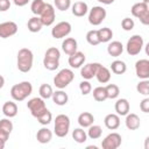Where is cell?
I'll return each mask as SVG.
<instances>
[{
  "label": "cell",
  "instance_id": "obj_15",
  "mask_svg": "<svg viewBox=\"0 0 149 149\" xmlns=\"http://www.w3.org/2000/svg\"><path fill=\"white\" fill-rule=\"evenodd\" d=\"M100 65H101V64H100V63H97V62L85 64V65L80 69V76H81L84 79H86V80L92 79L93 77H95L97 70L99 69Z\"/></svg>",
  "mask_w": 149,
  "mask_h": 149
},
{
  "label": "cell",
  "instance_id": "obj_50",
  "mask_svg": "<svg viewBox=\"0 0 149 149\" xmlns=\"http://www.w3.org/2000/svg\"><path fill=\"white\" fill-rule=\"evenodd\" d=\"M5 144H6V142L0 141V149H3V148H5Z\"/></svg>",
  "mask_w": 149,
  "mask_h": 149
},
{
  "label": "cell",
  "instance_id": "obj_21",
  "mask_svg": "<svg viewBox=\"0 0 149 149\" xmlns=\"http://www.w3.org/2000/svg\"><path fill=\"white\" fill-rule=\"evenodd\" d=\"M71 12H72V14H73L74 16L81 17V16H84V15L87 14V12H88V6H87V3L84 2V1H76V2L71 6Z\"/></svg>",
  "mask_w": 149,
  "mask_h": 149
},
{
  "label": "cell",
  "instance_id": "obj_20",
  "mask_svg": "<svg viewBox=\"0 0 149 149\" xmlns=\"http://www.w3.org/2000/svg\"><path fill=\"white\" fill-rule=\"evenodd\" d=\"M115 112L119 116H125L126 114L129 113V109H130V105H129V101L125 98H121V99H118L116 102H115Z\"/></svg>",
  "mask_w": 149,
  "mask_h": 149
},
{
  "label": "cell",
  "instance_id": "obj_11",
  "mask_svg": "<svg viewBox=\"0 0 149 149\" xmlns=\"http://www.w3.org/2000/svg\"><path fill=\"white\" fill-rule=\"evenodd\" d=\"M122 142V137L119 133H111L108 134L101 142V147L102 149H118L121 146Z\"/></svg>",
  "mask_w": 149,
  "mask_h": 149
},
{
  "label": "cell",
  "instance_id": "obj_33",
  "mask_svg": "<svg viewBox=\"0 0 149 149\" xmlns=\"http://www.w3.org/2000/svg\"><path fill=\"white\" fill-rule=\"evenodd\" d=\"M93 98L98 102H102L107 99V93L105 86H98L93 90Z\"/></svg>",
  "mask_w": 149,
  "mask_h": 149
},
{
  "label": "cell",
  "instance_id": "obj_36",
  "mask_svg": "<svg viewBox=\"0 0 149 149\" xmlns=\"http://www.w3.org/2000/svg\"><path fill=\"white\" fill-rule=\"evenodd\" d=\"M44 6H45V2H44L43 0H33V2H31V5H30L31 13L35 14L36 16H40V14L42 13Z\"/></svg>",
  "mask_w": 149,
  "mask_h": 149
},
{
  "label": "cell",
  "instance_id": "obj_3",
  "mask_svg": "<svg viewBox=\"0 0 149 149\" xmlns=\"http://www.w3.org/2000/svg\"><path fill=\"white\" fill-rule=\"evenodd\" d=\"M59 58H61V51L57 48L51 47L47 49L44 54V58H43L44 68L49 71H55L59 66Z\"/></svg>",
  "mask_w": 149,
  "mask_h": 149
},
{
  "label": "cell",
  "instance_id": "obj_43",
  "mask_svg": "<svg viewBox=\"0 0 149 149\" xmlns=\"http://www.w3.org/2000/svg\"><path fill=\"white\" fill-rule=\"evenodd\" d=\"M0 128L1 129H3V130H6L7 133H12V130H13V123H12V121L9 120V118H6V119H1L0 120Z\"/></svg>",
  "mask_w": 149,
  "mask_h": 149
},
{
  "label": "cell",
  "instance_id": "obj_6",
  "mask_svg": "<svg viewBox=\"0 0 149 149\" xmlns=\"http://www.w3.org/2000/svg\"><path fill=\"white\" fill-rule=\"evenodd\" d=\"M74 79V73L71 69H62L54 77V85L61 90L65 88Z\"/></svg>",
  "mask_w": 149,
  "mask_h": 149
},
{
  "label": "cell",
  "instance_id": "obj_34",
  "mask_svg": "<svg viewBox=\"0 0 149 149\" xmlns=\"http://www.w3.org/2000/svg\"><path fill=\"white\" fill-rule=\"evenodd\" d=\"M38 93H40V97L45 100V99H50L52 97L54 91H52V87L49 84H42L38 88Z\"/></svg>",
  "mask_w": 149,
  "mask_h": 149
},
{
  "label": "cell",
  "instance_id": "obj_8",
  "mask_svg": "<svg viewBox=\"0 0 149 149\" xmlns=\"http://www.w3.org/2000/svg\"><path fill=\"white\" fill-rule=\"evenodd\" d=\"M27 107L30 111V114L34 118H38L47 108L44 99H42L41 97H36V98H31L30 100H28L27 102Z\"/></svg>",
  "mask_w": 149,
  "mask_h": 149
},
{
  "label": "cell",
  "instance_id": "obj_22",
  "mask_svg": "<svg viewBox=\"0 0 149 149\" xmlns=\"http://www.w3.org/2000/svg\"><path fill=\"white\" fill-rule=\"evenodd\" d=\"M52 139V132L47 128V127H42L41 129L37 130L36 133V140L41 143V144H47L51 141Z\"/></svg>",
  "mask_w": 149,
  "mask_h": 149
},
{
  "label": "cell",
  "instance_id": "obj_1",
  "mask_svg": "<svg viewBox=\"0 0 149 149\" xmlns=\"http://www.w3.org/2000/svg\"><path fill=\"white\" fill-rule=\"evenodd\" d=\"M33 63H34V54L30 49L28 48H22L19 50L17 52V57H16V65L17 69L23 72L27 73L31 70L33 68Z\"/></svg>",
  "mask_w": 149,
  "mask_h": 149
},
{
  "label": "cell",
  "instance_id": "obj_16",
  "mask_svg": "<svg viewBox=\"0 0 149 149\" xmlns=\"http://www.w3.org/2000/svg\"><path fill=\"white\" fill-rule=\"evenodd\" d=\"M85 61H86L85 54L81 52V51H78V50H77L74 54L70 55V56H69V59H68L69 65H70L72 69H78V68H80V66L85 63Z\"/></svg>",
  "mask_w": 149,
  "mask_h": 149
},
{
  "label": "cell",
  "instance_id": "obj_5",
  "mask_svg": "<svg viewBox=\"0 0 149 149\" xmlns=\"http://www.w3.org/2000/svg\"><path fill=\"white\" fill-rule=\"evenodd\" d=\"M69 130H70V118L65 114H58L55 119V125H54V132L56 136L64 137L68 135Z\"/></svg>",
  "mask_w": 149,
  "mask_h": 149
},
{
  "label": "cell",
  "instance_id": "obj_28",
  "mask_svg": "<svg viewBox=\"0 0 149 149\" xmlns=\"http://www.w3.org/2000/svg\"><path fill=\"white\" fill-rule=\"evenodd\" d=\"M27 27H28V30L30 33H38L42 29V27H43L40 16H33V17H30L28 20Z\"/></svg>",
  "mask_w": 149,
  "mask_h": 149
},
{
  "label": "cell",
  "instance_id": "obj_13",
  "mask_svg": "<svg viewBox=\"0 0 149 149\" xmlns=\"http://www.w3.org/2000/svg\"><path fill=\"white\" fill-rule=\"evenodd\" d=\"M17 24L14 21H6L0 23V37L1 38H8L10 36H14L17 33Z\"/></svg>",
  "mask_w": 149,
  "mask_h": 149
},
{
  "label": "cell",
  "instance_id": "obj_40",
  "mask_svg": "<svg viewBox=\"0 0 149 149\" xmlns=\"http://www.w3.org/2000/svg\"><path fill=\"white\" fill-rule=\"evenodd\" d=\"M54 3L61 12H65L71 7V0H54Z\"/></svg>",
  "mask_w": 149,
  "mask_h": 149
},
{
  "label": "cell",
  "instance_id": "obj_10",
  "mask_svg": "<svg viewBox=\"0 0 149 149\" xmlns=\"http://www.w3.org/2000/svg\"><path fill=\"white\" fill-rule=\"evenodd\" d=\"M72 30V27H71V23L68 22V21H61L58 22L57 24L54 26V28L51 29V36L56 40H59V38H64L66 37Z\"/></svg>",
  "mask_w": 149,
  "mask_h": 149
},
{
  "label": "cell",
  "instance_id": "obj_41",
  "mask_svg": "<svg viewBox=\"0 0 149 149\" xmlns=\"http://www.w3.org/2000/svg\"><path fill=\"white\" fill-rule=\"evenodd\" d=\"M79 90H80V92H81L83 95H87L92 91V85H91V83L88 80L84 79L83 81L79 83Z\"/></svg>",
  "mask_w": 149,
  "mask_h": 149
},
{
  "label": "cell",
  "instance_id": "obj_17",
  "mask_svg": "<svg viewBox=\"0 0 149 149\" xmlns=\"http://www.w3.org/2000/svg\"><path fill=\"white\" fill-rule=\"evenodd\" d=\"M125 116H126L125 123H126V127L129 130H136V129L140 128L141 120H140V116L137 114H135V113H128Z\"/></svg>",
  "mask_w": 149,
  "mask_h": 149
},
{
  "label": "cell",
  "instance_id": "obj_32",
  "mask_svg": "<svg viewBox=\"0 0 149 149\" xmlns=\"http://www.w3.org/2000/svg\"><path fill=\"white\" fill-rule=\"evenodd\" d=\"M72 139L77 142V143H84L87 140V134L84 130V128H74L72 132Z\"/></svg>",
  "mask_w": 149,
  "mask_h": 149
},
{
  "label": "cell",
  "instance_id": "obj_25",
  "mask_svg": "<svg viewBox=\"0 0 149 149\" xmlns=\"http://www.w3.org/2000/svg\"><path fill=\"white\" fill-rule=\"evenodd\" d=\"M95 78L98 79L99 83L101 84H106L111 79V70L106 66H102L100 65L99 69L97 70V73H95Z\"/></svg>",
  "mask_w": 149,
  "mask_h": 149
},
{
  "label": "cell",
  "instance_id": "obj_35",
  "mask_svg": "<svg viewBox=\"0 0 149 149\" xmlns=\"http://www.w3.org/2000/svg\"><path fill=\"white\" fill-rule=\"evenodd\" d=\"M105 88L107 93V99H116L120 94V88L115 84H108L107 86H105Z\"/></svg>",
  "mask_w": 149,
  "mask_h": 149
},
{
  "label": "cell",
  "instance_id": "obj_19",
  "mask_svg": "<svg viewBox=\"0 0 149 149\" xmlns=\"http://www.w3.org/2000/svg\"><path fill=\"white\" fill-rule=\"evenodd\" d=\"M104 123L106 126L107 129L109 130H115L120 127V116L118 114H114V113H111V114H107L104 119Z\"/></svg>",
  "mask_w": 149,
  "mask_h": 149
},
{
  "label": "cell",
  "instance_id": "obj_46",
  "mask_svg": "<svg viewBox=\"0 0 149 149\" xmlns=\"http://www.w3.org/2000/svg\"><path fill=\"white\" fill-rule=\"evenodd\" d=\"M9 135H10L9 133H7L6 130H3V129H1V128H0V141L7 142V140H8Z\"/></svg>",
  "mask_w": 149,
  "mask_h": 149
},
{
  "label": "cell",
  "instance_id": "obj_9",
  "mask_svg": "<svg viewBox=\"0 0 149 149\" xmlns=\"http://www.w3.org/2000/svg\"><path fill=\"white\" fill-rule=\"evenodd\" d=\"M106 9L102 6H94L88 12V22L92 26H99L106 19Z\"/></svg>",
  "mask_w": 149,
  "mask_h": 149
},
{
  "label": "cell",
  "instance_id": "obj_48",
  "mask_svg": "<svg viewBox=\"0 0 149 149\" xmlns=\"http://www.w3.org/2000/svg\"><path fill=\"white\" fill-rule=\"evenodd\" d=\"M97 1H99V2L102 3V5H111V3H113L115 0H97Z\"/></svg>",
  "mask_w": 149,
  "mask_h": 149
},
{
  "label": "cell",
  "instance_id": "obj_18",
  "mask_svg": "<svg viewBox=\"0 0 149 149\" xmlns=\"http://www.w3.org/2000/svg\"><path fill=\"white\" fill-rule=\"evenodd\" d=\"M77 49H78V43L73 37H68L62 42V50L68 56L74 54L77 51Z\"/></svg>",
  "mask_w": 149,
  "mask_h": 149
},
{
  "label": "cell",
  "instance_id": "obj_39",
  "mask_svg": "<svg viewBox=\"0 0 149 149\" xmlns=\"http://www.w3.org/2000/svg\"><path fill=\"white\" fill-rule=\"evenodd\" d=\"M37 119V121L41 123V125H43V126H47V125H49L51 121H52V114H51V112L49 111V109H45L38 118H36Z\"/></svg>",
  "mask_w": 149,
  "mask_h": 149
},
{
  "label": "cell",
  "instance_id": "obj_4",
  "mask_svg": "<svg viewBox=\"0 0 149 149\" xmlns=\"http://www.w3.org/2000/svg\"><path fill=\"white\" fill-rule=\"evenodd\" d=\"M132 15L140 20V22L144 26L149 24V5L147 2H136L130 8Z\"/></svg>",
  "mask_w": 149,
  "mask_h": 149
},
{
  "label": "cell",
  "instance_id": "obj_29",
  "mask_svg": "<svg viewBox=\"0 0 149 149\" xmlns=\"http://www.w3.org/2000/svg\"><path fill=\"white\" fill-rule=\"evenodd\" d=\"M98 37H99V41L100 43H106V42H109L113 37V31L111 28L108 27H104V28H100L98 30Z\"/></svg>",
  "mask_w": 149,
  "mask_h": 149
},
{
  "label": "cell",
  "instance_id": "obj_49",
  "mask_svg": "<svg viewBox=\"0 0 149 149\" xmlns=\"http://www.w3.org/2000/svg\"><path fill=\"white\" fill-rule=\"evenodd\" d=\"M3 85H5V78L0 74V90L3 87Z\"/></svg>",
  "mask_w": 149,
  "mask_h": 149
},
{
  "label": "cell",
  "instance_id": "obj_2",
  "mask_svg": "<svg viewBox=\"0 0 149 149\" xmlns=\"http://www.w3.org/2000/svg\"><path fill=\"white\" fill-rule=\"evenodd\" d=\"M33 92V85L30 81H21L19 84H15L10 88V95L15 101H23L27 99Z\"/></svg>",
  "mask_w": 149,
  "mask_h": 149
},
{
  "label": "cell",
  "instance_id": "obj_47",
  "mask_svg": "<svg viewBox=\"0 0 149 149\" xmlns=\"http://www.w3.org/2000/svg\"><path fill=\"white\" fill-rule=\"evenodd\" d=\"M13 2L17 7H23V6H26L29 2V0H13Z\"/></svg>",
  "mask_w": 149,
  "mask_h": 149
},
{
  "label": "cell",
  "instance_id": "obj_14",
  "mask_svg": "<svg viewBox=\"0 0 149 149\" xmlns=\"http://www.w3.org/2000/svg\"><path fill=\"white\" fill-rule=\"evenodd\" d=\"M135 72L140 79H148L149 78V61L146 58L139 59L135 63Z\"/></svg>",
  "mask_w": 149,
  "mask_h": 149
},
{
  "label": "cell",
  "instance_id": "obj_12",
  "mask_svg": "<svg viewBox=\"0 0 149 149\" xmlns=\"http://www.w3.org/2000/svg\"><path fill=\"white\" fill-rule=\"evenodd\" d=\"M40 19H41V22L43 26H51L54 22H55V19H56V13H55V8L51 3H45L42 13L40 14Z\"/></svg>",
  "mask_w": 149,
  "mask_h": 149
},
{
  "label": "cell",
  "instance_id": "obj_37",
  "mask_svg": "<svg viewBox=\"0 0 149 149\" xmlns=\"http://www.w3.org/2000/svg\"><path fill=\"white\" fill-rule=\"evenodd\" d=\"M86 41L91 45H98L100 43L99 37H98V30H95V29L88 30L86 34Z\"/></svg>",
  "mask_w": 149,
  "mask_h": 149
},
{
  "label": "cell",
  "instance_id": "obj_44",
  "mask_svg": "<svg viewBox=\"0 0 149 149\" xmlns=\"http://www.w3.org/2000/svg\"><path fill=\"white\" fill-rule=\"evenodd\" d=\"M140 109L143 113H149V98H144L140 102Z\"/></svg>",
  "mask_w": 149,
  "mask_h": 149
},
{
  "label": "cell",
  "instance_id": "obj_27",
  "mask_svg": "<svg viewBox=\"0 0 149 149\" xmlns=\"http://www.w3.org/2000/svg\"><path fill=\"white\" fill-rule=\"evenodd\" d=\"M52 101L56 104V105H58V106H64V105H66L68 104V101H69V95H68V93H65L63 90H58V91H56V92H54L52 93Z\"/></svg>",
  "mask_w": 149,
  "mask_h": 149
},
{
  "label": "cell",
  "instance_id": "obj_38",
  "mask_svg": "<svg viewBox=\"0 0 149 149\" xmlns=\"http://www.w3.org/2000/svg\"><path fill=\"white\" fill-rule=\"evenodd\" d=\"M136 91L142 95H148L149 94V80L148 79L140 80L136 85Z\"/></svg>",
  "mask_w": 149,
  "mask_h": 149
},
{
  "label": "cell",
  "instance_id": "obj_7",
  "mask_svg": "<svg viewBox=\"0 0 149 149\" xmlns=\"http://www.w3.org/2000/svg\"><path fill=\"white\" fill-rule=\"evenodd\" d=\"M144 41L142 38L141 35H133L128 41H127V45H126V50L128 52V55L130 56H136L141 52L142 48H143Z\"/></svg>",
  "mask_w": 149,
  "mask_h": 149
},
{
  "label": "cell",
  "instance_id": "obj_31",
  "mask_svg": "<svg viewBox=\"0 0 149 149\" xmlns=\"http://www.w3.org/2000/svg\"><path fill=\"white\" fill-rule=\"evenodd\" d=\"M86 134H87V137H90L91 140H98L102 135V129L98 125H91Z\"/></svg>",
  "mask_w": 149,
  "mask_h": 149
},
{
  "label": "cell",
  "instance_id": "obj_26",
  "mask_svg": "<svg viewBox=\"0 0 149 149\" xmlns=\"http://www.w3.org/2000/svg\"><path fill=\"white\" fill-rule=\"evenodd\" d=\"M94 122V116L90 112H83L78 116V123L81 128H88Z\"/></svg>",
  "mask_w": 149,
  "mask_h": 149
},
{
  "label": "cell",
  "instance_id": "obj_45",
  "mask_svg": "<svg viewBox=\"0 0 149 149\" xmlns=\"http://www.w3.org/2000/svg\"><path fill=\"white\" fill-rule=\"evenodd\" d=\"M10 8L9 0H0V12H6Z\"/></svg>",
  "mask_w": 149,
  "mask_h": 149
},
{
  "label": "cell",
  "instance_id": "obj_23",
  "mask_svg": "<svg viewBox=\"0 0 149 149\" xmlns=\"http://www.w3.org/2000/svg\"><path fill=\"white\" fill-rule=\"evenodd\" d=\"M107 52L112 57H119L123 52V45L120 41H112L107 45Z\"/></svg>",
  "mask_w": 149,
  "mask_h": 149
},
{
  "label": "cell",
  "instance_id": "obj_42",
  "mask_svg": "<svg viewBox=\"0 0 149 149\" xmlns=\"http://www.w3.org/2000/svg\"><path fill=\"white\" fill-rule=\"evenodd\" d=\"M134 26H135V22L133 19L130 17H125L122 21H121V28L125 30V31H130L132 29H134Z\"/></svg>",
  "mask_w": 149,
  "mask_h": 149
},
{
  "label": "cell",
  "instance_id": "obj_30",
  "mask_svg": "<svg viewBox=\"0 0 149 149\" xmlns=\"http://www.w3.org/2000/svg\"><path fill=\"white\" fill-rule=\"evenodd\" d=\"M111 70H112V72L115 73V74H123V73L127 71V65H126V63H125L123 61L116 59V61L112 62V64H111Z\"/></svg>",
  "mask_w": 149,
  "mask_h": 149
},
{
  "label": "cell",
  "instance_id": "obj_24",
  "mask_svg": "<svg viewBox=\"0 0 149 149\" xmlns=\"http://www.w3.org/2000/svg\"><path fill=\"white\" fill-rule=\"evenodd\" d=\"M2 113L6 118H14L17 114V105L14 101H6L2 105Z\"/></svg>",
  "mask_w": 149,
  "mask_h": 149
}]
</instances>
